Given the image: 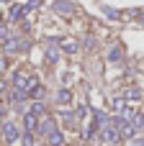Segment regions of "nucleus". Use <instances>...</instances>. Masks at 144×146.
Segmentation results:
<instances>
[{"label":"nucleus","mask_w":144,"mask_h":146,"mask_svg":"<svg viewBox=\"0 0 144 146\" xmlns=\"http://www.w3.org/2000/svg\"><path fill=\"white\" fill-rule=\"evenodd\" d=\"M3 23H5V15H3V13H0V26H3Z\"/></svg>","instance_id":"nucleus-18"},{"label":"nucleus","mask_w":144,"mask_h":146,"mask_svg":"<svg viewBox=\"0 0 144 146\" xmlns=\"http://www.w3.org/2000/svg\"><path fill=\"white\" fill-rule=\"evenodd\" d=\"M28 113H33V115H44V113H46V103H44V100H31Z\"/></svg>","instance_id":"nucleus-9"},{"label":"nucleus","mask_w":144,"mask_h":146,"mask_svg":"<svg viewBox=\"0 0 144 146\" xmlns=\"http://www.w3.org/2000/svg\"><path fill=\"white\" fill-rule=\"evenodd\" d=\"M77 49H80V44L75 38H62L59 41V51H64V54H77Z\"/></svg>","instance_id":"nucleus-8"},{"label":"nucleus","mask_w":144,"mask_h":146,"mask_svg":"<svg viewBox=\"0 0 144 146\" xmlns=\"http://www.w3.org/2000/svg\"><path fill=\"white\" fill-rule=\"evenodd\" d=\"M54 100H57L59 105H67V103L72 100V92H70L67 87H59V90H57V98H54Z\"/></svg>","instance_id":"nucleus-10"},{"label":"nucleus","mask_w":144,"mask_h":146,"mask_svg":"<svg viewBox=\"0 0 144 146\" xmlns=\"http://www.w3.org/2000/svg\"><path fill=\"white\" fill-rule=\"evenodd\" d=\"M124 100H126V103H137V100H142V92H139L137 87H129V90L124 92Z\"/></svg>","instance_id":"nucleus-12"},{"label":"nucleus","mask_w":144,"mask_h":146,"mask_svg":"<svg viewBox=\"0 0 144 146\" xmlns=\"http://www.w3.org/2000/svg\"><path fill=\"white\" fill-rule=\"evenodd\" d=\"M44 144H46V146H64V144H67V139H64V131L57 126L54 131H49V133L44 136Z\"/></svg>","instance_id":"nucleus-4"},{"label":"nucleus","mask_w":144,"mask_h":146,"mask_svg":"<svg viewBox=\"0 0 144 146\" xmlns=\"http://www.w3.org/2000/svg\"><path fill=\"white\" fill-rule=\"evenodd\" d=\"M142 131H144V123H142Z\"/></svg>","instance_id":"nucleus-20"},{"label":"nucleus","mask_w":144,"mask_h":146,"mask_svg":"<svg viewBox=\"0 0 144 146\" xmlns=\"http://www.w3.org/2000/svg\"><path fill=\"white\" fill-rule=\"evenodd\" d=\"M26 13H28V8H26L21 0H15V3L10 5V13H8V18H10L13 23H18L21 18H26Z\"/></svg>","instance_id":"nucleus-6"},{"label":"nucleus","mask_w":144,"mask_h":146,"mask_svg":"<svg viewBox=\"0 0 144 146\" xmlns=\"http://www.w3.org/2000/svg\"><path fill=\"white\" fill-rule=\"evenodd\" d=\"M8 90H10V82H8L5 77H0V95H5Z\"/></svg>","instance_id":"nucleus-15"},{"label":"nucleus","mask_w":144,"mask_h":146,"mask_svg":"<svg viewBox=\"0 0 144 146\" xmlns=\"http://www.w3.org/2000/svg\"><path fill=\"white\" fill-rule=\"evenodd\" d=\"M142 21H144V13H142Z\"/></svg>","instance_id":"nucleus-21"},{"label":"nucleus","mask_w":144,"mask_h":146,"mask_svg":"<svg viewBox=\"0 0 144 146\" xmlns=\"http://www.w3.org/2000/svg\"><path fill=\"white\" fill-rule=\"evenodd\" d=\"M111 108H113V113H116V115H121L129 105H126V100H124V98H113V100H111Z\"/></svg>","instance_id":"nucleus-11"},{"label":"nucleus","mask_w":144,"mask_h":146,"mask_svg":"<svg viewBox=\"0 0 144 146\" xmlns=\"http://www.w3.org/2000/svg\"><path fill=\"white\" fill-rule=\"evenodd\" d=\"M33 146H46V144H44V141H39V144H33Z\"/></svg>","instance_id":"nucleus-19"},{"label":"nucleus","mask_w":144,"mask_h":146,"mask_svg":"<svg viewBox=\"0 0 144 146\" xmlns=\"http://www.w3.org/2000/svg\"><path fill=\"white\" fill-rule=\"evenodd\" d=\"M36 126H39V115H33V113H23L21 115V128L26 131V133H36Z\"/></svg>","instance_id":"nucleus-5"},{"label":"nucleus","mask_w":144,"mask_h":146,"mask_svg":"<svg viewBox=\"0 0 144 146\" xmlns=\"http://www.w3.org/2000/svg\"><path fill=\"white\" fill-rule=\"evenodd\" d=\"M5 113H8V105H5V103H0V121L5 118Z\"/></svg>","instance_id":"nucleus-16"},{"label":"nucleus","mask_w":144,"mask_h":146,"mask_svg":"<svg viewBox=\"0 0 144 146\" xmlns=\"http://www.w3.org/2000/svg\"><path fill=\"white\" fill-rule=\"evenodd\" d=\"M59 54H62V51H59V49H57V46H52V49H49V51H46V59H49V62H52V64H54V62H57V59H59Z\"/></svg>","instance_id":"nucleus-13"},{"label":"nucleus","mask_w":144,"mask_h":146,"mask_svg":"<svg viewBox=\"0 0 144 146\" xmlns=\"http://www.w3.org/2000/svg\"><path fill=\"white\" fill-rule=\"evenodd\" d=\"M100 141H103V144H111V146L121 141V133H119V128H116L113 121H108V126L100 128Z\"/></svg>","instance_id":"nucleus-3"},{"label":"nucleus","mask_w":144,"mask_h":146,"mask_svg":"<svg viewBox=\"0 0 144 146\" xmlns=\"http://www.w3.org/2000/svg\"><path fill=\"white\" fill-rule=\"evenodd\" d=\"M54 128H57V118H54L52 113H44V115H39V126H36V133H33V136H41V139H44V136H46L49 131H54Z\"/></svg>","instance_id":"nucleus-2"},{"label":"nucleus","mask_w":144,"mask_h":146,"mask_svg":"<svg viewBox=\"0 0 144 146\" xmlns=\"http://www.w3.org/2000/svg\"><path fill=\"white\" fill-rule=\"evenodd\" d=\"M119 59H121V49H119V46H113V49L108 51V62H119Z\"/></svg>","instance_id":"nucleus-14"},{"label":"nucleus","mask_w":144,"mask_h":146,"mask_svg":"<svg viewBox=\"0 0 144 146\" xmlns=\"http://www.w3.org/2000/svg\"><path fill=\"white\" fill-rule=\"evenodd\" d=\"M0 136H3L5 144H13V141L21 136V126H18L13 118H3V121H0Z\"/></svg>","instance_id":"nucleus-1"},{"label":"nucleus","mask_w":144,"mask_h":146,"mask_svg":"<svg viewBox=\"0 0 144 146\" xmlns=\"http://www.w3.org/2000/svg\"><path fill=\"white\" fill-rule=\"evenodd\" d=\"M54 10L62 13V15H75V3H70V0H57V3H54Z\"/></svg>","instance_id":"nucleus-7"},{"label":"nucleus","mask_w":144,"mask_h":146,"mask_svg":"<svg viewBox=\"0 0 144 146\" xmlns=\"http://www.w3.org/2000/svg\"><path fill=\"white\" fill-rule=\"evenodd\" d=\"M131 146H144V139H137V141H134Z\"/></svg>","instance_id":"nucleus-17"}]
</instances>
